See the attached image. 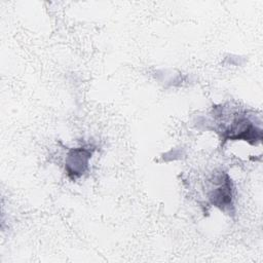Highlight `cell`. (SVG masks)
<instances>
[{"label":"cell","mask_w":263,"mask_h":263,"mask_svg":"<svg viewBox=\"0 0 263 263\" xmlns=\"http://www.w3.org/2000/svg\"><path fill=\"white\" fill-rule=\"evenodd\" d=\"M89 158V152L85 149H77L74 150L69 155L68 160V170L69 173L74 175H80L84 172L85 166L87 165V161Z\"/></svg>","instance_id":"cell-1"}]
</instances>
